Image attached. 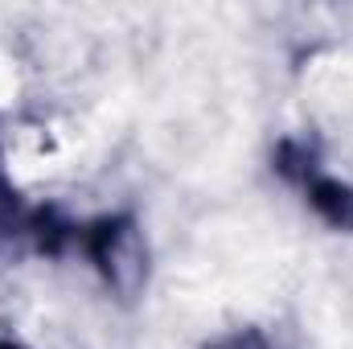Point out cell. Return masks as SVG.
Listing matches in <instances>:
<instances>
[{"instance_id":"2","label":"cell","mask_w":353,"mask_h":349,"mask_svg":"<svg viewBox=\"0 0 353 349\" xmlns=\"http://www.w3.org/2000/svg\"><path fill=\"white\" fill-rule=\"evenodd\" d=\"M308 201L329 226L353 230V185L333 177H308Z\"/></svg>"},{"instance_id":"3","label":"cell","mask_w":353,"mask_h":349,"mask_svg":"<svg viewBox=\"0 0 353 349\" xmlns=\"http://www.w3.org/2000/svg\"><path fill=\"white\" fill-rule=\"evenodd\" d=\"M33 226H37V214H29L8 185H0V251H8L21 239H33Z\"/></svg>"},{"instance_id":"4","label":"cell","mask_w":353,"mask_h":349,"mask_svg":"<svg viewBox=\"0 0 353 349\" xmlns=\"http://www.w3.org/2000/svg\"><path fill=\"white\" fill-rule=\"evenodd\" d=\"M4 349H8V346H4Z\"/></svg>"},{"instance_id":"1","label":"cell","mask_w":353,"mask_h":349,"mask_svg":"<svg viewBox=\"0 0 353 349\" xmlns=\"http://www.w3.org/2000/svg\"><path fill=\"white\" fill-rule=\"evenodd\" d=\"M87 255L94 259V267L103 271V279L119 296H132L144 283L148 251H144V239H140V230H136L132 218H103L99 226H90Z\"/></svg>"}]
</instances>
